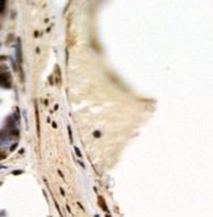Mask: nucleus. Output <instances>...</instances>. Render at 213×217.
<instances>
[{"mask_svg": "<svg viewBox=\"0 0 213 217\" xmlns=\"http://www.w3.org/2000/svg\"><path fill=\"white\" fill-rule=\"evenodd\" d=\"M99 203H100V205H103L104 210H105V212H108V209H107V205H105V203H104L103 197H99Z\"/></svg>", "mask_w": 213, "mask_h": 217, "instance_id": "f257e3e1", "label": "nucleus"}]
</instances>
